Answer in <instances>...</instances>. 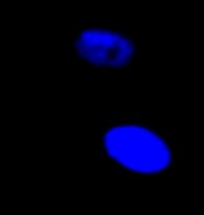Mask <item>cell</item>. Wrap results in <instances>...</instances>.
Returning <instances> with one entry per match:
<instances>
[{
	"mask_svg": "<svg viewBox=\"0 0 204 215\" xmlns=\"http://www.w3.org/2000/svg\"><path fill=\"white\" fill-rule=\"evenodd\" d=\"M67 52L86 75L123 77L136 69L140 43L129 28L71 25Z\"/></svg>",
	"mask_w": 204,
	"mask_h": 215,
	"instance_id": "obj_2",
	"label": "cell"
},
{
	"mask_svg": "<svg viewBox=\"0 0 204 215\" xmlns=\"http://www.w3.org/2000/svg\"><path fill=\"white\" fill-rule=\"evenodd\" d=\"M102 157L123 176L161 177L183 171V150L145 113L125 110L108 119L101 136Z\"/></svg>",
	"mask_w": 204,
	"mask_h": 215,
	"instance_id": "obj_1",
	"label": "cell"
}]
</instances>
